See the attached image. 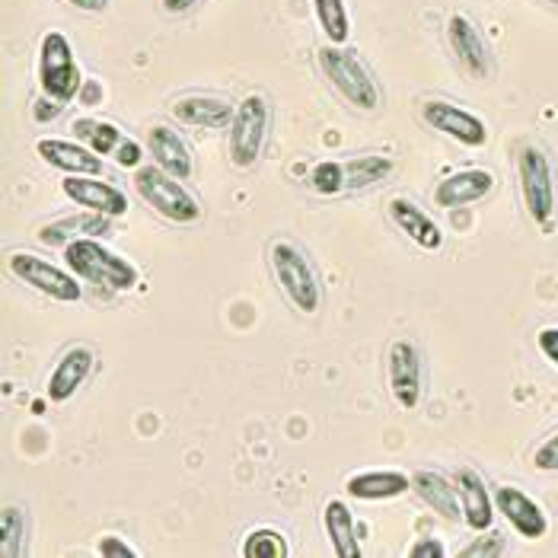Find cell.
<instances>
[{"mask_svg": "<svg viewBox=\"0 0 558 558\" xmlns=\"http://www.w3.org/2000/svg\"><path fill=\"white\" fill-rule=\"evenodd\" d=\"M64 258H68V268L77 278H84L86 284H96L102 291L116 294V291H131L137 284V268L131 265L129 258L116 256L112 250H106L93 236L71 240L64 246Z\"/></svg>", "mask_w": 558, "mask_h": 558, "instance_id": "obj_1", "label": "cell"}, {"mask_svg": "<svg viewBox=\"0 0 558 558\" xmlns=\"http://www.w3.org/2000/svg\"><path fill=\"white\" fill-rule=\"evenodd\" d=\"M134 192L154 215H160L170 223H195L202 217L198 198L163 167H137L134 170Z\"/></svg>", "mask_w": 558, "mask_h": 558, "instance_id": "obj_2", "label": "cell"}, {"mask_svg": "<svg viewBox=\"0 0 558 558\" xmlns=\"http://www.w3.org/2000/svg\"><path fill=\"white\" fill-rule=\"evenodd\" d=\"M319 68L326 74V81L342 93L344 102H351L361 112H374L380 106V89L377 81L371 77V71L361 64V58L354 51H348L344 45H329L319 51Z\"/></svg>", "mask_w": 558, "mask_h": 558, "instance_id": "obj_3", "label": "cell"}, {"mask_svg": "<svg viewBox=\"0 0 558 558\" xmlns=\"http://www.w3.org/2000/svg\"><path fill=\"white\" fill-rule=\"evenodd\" d=\"M517 179H520V195H523L526 215L539 227H546L556 217V175H553V163L543 147L523 144L517 150Z\"/></svg>", "mask_w": 558, "mask_h": 558, "instance_id": "obj_4", "label": "cell"}, {"mask_svg": "<svg viewBox=\"0 0 558 558\" xmlns=\"http://www.w3.org/2000/svg\"><path fill=\"white\" fill-rule=\"evenodd\" d=\"M268 258H271L275 278H278L281 291L288 294V301L294 303L301 313L313 316L319 310V303H323V284H319L310 258L303 256L301 250L294 243H288V240L271 243Z\"/></svg>", "mask_w": 558, "mask_h": 558, "instance_id": "obj_5", "label": "cell"}, {"mask_svg": "<svg viewBox=\"0 0 558 558\" xmlns=\"http://www.w3.org/2000/svg\"><path fill=\"white\" fill-rule=\"evenodd\" d=\"M39 84H43L45 96H51L64 106L71 99H77V93L84 86V74L74 58V48L68 43V36L58 29L45 33L43 48H39Z\"/></svg>", "mask_w": 558, "mask_h": 558, "instance_id": "obj_6", "label": "cell"}, {"mask_svg": "<svg viewBox=\"0 0 558 558\" xmlns=\"http://www.w3.org/2000/svg\"><path fill=\"white\" fill-rule=\"evenodd\" d=\"M268 119H271V109L262 93L246 96L236 106V116L230 122V160L236 170H250L262 157V147L268 137Z\"/></svg>", "mask_w": 558, "mask_h": 558, "instance_id": "obj_7", "label": "cell"}, {"mask_svg": "<svg viewBox=\"0 0 558 558\" xmlns=\"http://www.w3.org/2000/svg\"><path fill=\"white\" fill-rule=\"evenodd\" d=\"M7 268L16 281L29 284L33 291H39L45 298L58 303H77L84 298V288L77 281L74 271H64L45 258L33 256V253H13L7 258Z\"/></svg>", "mask_w": 558, "mask_h": 558, "instance_id": "obj_8", "label": "cell"}, {"mask_svg": "<svg viewBox=\"0 0 558 558\" xmlns=\"http://www.w3.org/2000/svg\"><path fill=\"white\" fill-rule=\"evenodd\" d=\"M61 192L84 211H96L106 217L129 215V198L119 185L102 182L99 175H68L61 182Z\"/></svg>", "mask_w": 558, "mask_h": 558, "instance_id": "obj_9", "label": "cell"}, {"mask_svg": "<svg viewBox=\"0 0 558 558\" xmlns=\"http://www.w3.org/2000/svg\"><path fill=\"white\" fill-rule=\"evenodd\" d=\"M422 119L434 131L460 141L463 147H485V141H488V129L478 116L453 106V102H444V99H428L422 106Z\"/></svg>", "mask_w": 558, "mask_h": 558, "instance_id": "obj_10", "label": "cell"}, {"mask_svg": "<svg viewBox=\"0 0 558 558\" xmlns=\"http://www.w3.org/2000/svg\"><path fill=\"white\" fill-rule=\"evenodd\" d=\"M389 392L402 409L422 402V354L412 342H396L389 348Z\"/></svg>", "mask_w": 558, "mask_h": 558, "instance_id": "obj_11", "label": "cell"}, {"mask_svg": "<svg viewBox=\"0 0 558 558\" xmlns=\"http://www.w3.org/2000/svg\"><path fill=\"white\" fill-rule=\"evenodd\" d=\"M495 508L523 539H543L546 530H549V520L543 514V508L526 492H520L517 485L495 488Z\"/></svg>", "mask_w": 558, "mask_h": 558, "instance_id": "obj_12", "label": "cell"}, {"mask_svg": "<svg viewBox=\"0 0 558 558\" xmlns=\"http://www.w3.org/2000/svg\"><path fill=\"white\" fill-rule=\"evenodd\" d=\"M447 39L453 45V54L460 58V64H463L473 77H488V71H492L488 45H485L478 26H475L470 16L453 13L450 23H447Z\"/></svg>", "mask_w": 558, "mask_h": 558, "instance_id": "obj_13", "label": "cell"}, {"mask_svg": "<svg viewBox=\"0 0 558 558\" xmlns=\"http://www.w3.org/2000/svg\"><path fill=\"white\" fill-rule=\"evenodd\" d=\"M495 189V172L488 170H463L447 175L434 189V205L437 208H463L482 202Z\"/></svg>", "mask_w": 558, "mask_h": 558, "instance_id": "obj_14", "label": "cell"}, {"mask_svg": "<svg viewBox=\"0 0 558 558\" xmlns=\"http://www.w3.org/2000/svg\"><path fill=\"white\" fill-rule=\"evenodd\" d=\"M93 364H96V354L86 344H74L71 351H64V357L54 364V371L48 377V387H45L48 399L58 402V405L68 402L77 389L84 387V380L89 377Z\"/></svg>", "mask_w": 558, "mask_h": 558, "instance_id": "obj_15", "label": "cell"}, {"mask_svg": "<svg viewBox=\"0 0 558 558\" xmlns=\"http://www.w3.org/2000/svg\"><path fill=\"white\" fill-rule=\"evenodd\" d=\"M36 154L43 157L48 167L68 172V175H99L102 172L99 154H93L86 144H71V141H61V137H43L36 144Z\"/></svg>", "mask_w": 558, "mask_h": 558, "instance_id": "obj_16", "label": "cell"}, {"mask_svg": "<svg viewBox=\"0 0 558 558\" xmlns=\"http://www.w3.org/2000/svg\"><path fill=\"white\" fill-rule=\"evenodd\" d=\"M172 116L189 129L223 131L230 129L236 109L227 99H217V96H182V99L172 102Z\"/></svg>", "mask_w": 558, "mask_h": 558, "instance_id": "obj_17", "label": "cell"}, {"mask_svg": "<svg viewBox=\"0 0 558 558\" xmlns=\"http://www.w3.org/2000/svg\"><path fill=\"white\" fill-rule=\"evenodd\" d=\"M457 492H460V508H463L466 526L475 530V533H485L492 526L498 508H495V495H488L482 475L470 470V466H463L457 473Z\"/></svg>", "mask_w": 558, "mask_h": 558, "instance_id": "obj_18", "label": "cell"}, {"mask_svg": "<svg viewBox=\"0 0 558 558\" xmlns=\"http://www.w3.org/2000/svg\"><path fill=\"white\" fill-rule=\"evenodd\" d=\"M387 211L389 217H392V223H396L409 240H415L422 250H440V243H444L440 227H437V223L428 217V211H422L415 202H409V198L396 195V198H389Z\"/></svg>", "mask_w": 558, "mask_h": 558, "instance_id": "obj_19", "label": "cell"}, {"mask_svg": "<svg viewBox=\"0 0 558 558\" xmlns=\"http://www.w3.org/2000/svg\"><path fill=\"white\" fill-rule=\"evenodd\" d=\"M412 492L428 505L434 514L447 517V520H457L463 517L460 508V492H457V482L444 478L440 473H430V470H418L412 475Z\"/></svg>", "mask_w": 558, "mask_h": 558, "instance_id": "obj_20", "label": "cell"}, {"mask_svg": "<svg viewBox=\"0 0 558 558\" xmlns=\"http://www.w3.org/2000/svg\"><path fill=\"white\" fill-rule=\"evenodd\" d=\"M147 150L157 160V167L172 172L175 179H189L192 175V154L185 147V141L167 125H154L147 131Z\"/></svg>", "mask_w": 558, "mask_h": 558, "instance_id": "obj_21", "label": "cell"}, {"mask_svg": "<svg viewBox=\"0 0 558 558\" xmlns=\"http://www.w3.org/2000/svg\"><path fill=\"white\" fill-rule=\"evenodd\" d=\"M348 495L357 501H387L399 498L412 488V475L396 473V470H380V473H361L348 478Z\"/></svg>", "mask_w": 558, "mask_h": 558, "instance_id": "obj_22", "label": "cell"}, {"mask_svg": "<svg viewBox=\"0 0 558 558\" xmlns=\"http://www.w3.org/2000/svg\"><path fill=\"white\" fill-rule=\"evenodd\" d=\"M323 523H326V533L332 539V549L339 558H357L361 556V543H357V526H354V514L351 508L332 498L323 511Z\"/></svg>", "mask_w": 558, "mask_h": 558, "instance_id": "obj_23", "label": "cell"}, {"mask_svg": "<svg viewBox=\"0 0 558 558\" xmlns=\"http://www.w3.org/2000/svg\"><path fill=\"white\" fill-rule=\"evenodd\" d=\"M109 220H112V217L96 215V211H86V215L64 217V220H54V223H48L39 236H43L45 246H68L71 240H81V236H99V233H106Z\"/></svg>", "mask_w": 558, "mask_h": 558, "instance_id": "obj_24", "label": "cell"}, {"mask_svg": "<svg viewBox=\"0 0 558 558\" xmlns=\"http://www.w3.org/2000/svg\"><path fill=\"white\" fill-rule=\"evenodd\" d=\"M74 134H77L81 144H86L99 157H116L119 144L125 141V134L116 129L112 122H99V119H77Z\"/></svg>", "mask_w": 558, "mask_h": 558, "instance_id": "obj_25", "label": "cell"}, {"mask_svg": "<svg viewBox=\"0 0 558 558\" xmlns=\"http://www.w3.org/2000/svg\"><path fill=\"white\" fill-rule=\"evenodd\" d=\"M313 10H316V20L326 33V39L332 45H344L351 36V16H348V7L344 0H313Z\"/></svg>", "mask_w": 558, "mask_h": 558, "instance_id": "obj_26", "label": "cell"}, {"mask_svg": "<svg viewBox=\"0 0 558 558\" xmlns=\"http://www.w3.org/2000/svg\"><path fill=\"white\" fill-rule=\"evenodd\" d=\"M344 170H348V189H367L374 182H384L396 170V163L389 157H357L348 160Z\"/></svg>", "mask_w": 558, "mask_h": 558, "instance_id": "obj_27", "label": "cell"}, {"mask_svg": "<svg viewBox=\"0 0 558 558\" xmlns=\"http://www.w3.org/2000/svg\"><path fill=\"white\" fill-rule=\"evenodd\" d=\"M291 549H288V539L278 533V530H253L243 543V558H288Z\"/></svg>", "mask_w": 558, "mask_h": 558, "instance_id": "obj_28", "label": "cell"}, {"mask_svg": "<svg viewBox=\"0 0 558 558\" xmlns=\"http://www.w3.org/2000/svg\"><path fill=\"white\" fill-rule=\"evenodd\" d=\"M310 189L316 195H339L342 189H348V170L339 160H323L316 163L310 172Z\"/></svg>", "mask_w": 558, "mask_h": 558, "instance_id": "obj_29", "label": "cell"}, {"mask_svg": "<svg viewBox=\"0 0 558 558\" xmlns=\"http://www.w3.org/2000/svg\"><path fill=\"white\" fill-rule=\"evenodd\" d=\"M0 553H3V558L23 553V511L13 505L3 508V514H0Z\"/></svg>", "mask_w": 558, "mask_h": 558, "instance_id": "obj_30", "label": "cell"}, {"mask_svg": "<svg viewBox=\"0 0 558 558\" xmlns=\"http://www.w3.org/2000/svg\"><path fill=\"white\" fill-rule=\"evenodd\" d=\"M505 536H498V533H488V536H482V539H475L470 543L460 556L463 558H498L505 556Z\"/></svg>", "mask_w": 558, "mask_h": 558, "instance_id": "obj_31", "label": "cell"}, {"mask_svg": "<svg viewBox=\"0 0 558 558\" xmlns=\"http://www.w3.org/2000/svg\"><path fill=\"white\" fill-rule=\"evenodd\" d=\"M533 466L539 473H558V430L549 434L536 450H533Z\"/></svg>", "mask_w": 558, "mask_h": 558, "instance_id": "obj_32", "label": "cell"}, {"mask_svg": "<svg viewBox=\"0 0 558 558\" xmlns=\"http://www.w3.org/2000/svg\"><path fill=\"white\" fill-rule=\"evenodd\" d=\"M96 553L102 558H134L137 553L131 549L125 539H119V536H102L99 539V546H96Z\"/></svg>", "mask_w": 558, "mask_h": 558, "instance_id": "obj_33", "label": "cell"}, {"mask_svg": "<svg viewBox=\"0 0 558 558\" xmlns=\"http://www.w3.org/2000/svg\"><path fill=\"white\" fill-rule=\"evenodd\" d=\"M141 157H144V150H141V144L137 141H122L119 144V150H116V163L119 167H129V170H137L141 167Z\"/></svg>", "mask_w": 558, "mask_h": 558, "instance_id": "obj_34", "label": "cell"}, {"mask_svg": "<svg viewBox=\"0 0 558 558\" xmlns=\"http://www.w3.org/2000/svg\"><path fill=\"white\" fill-rule=\"evenodd\" d=\"M409 558H447V546L440 539H418L409 549Z\"/></svg>", "mask_w": 558, "mask_h": 558, "instance_id": "obj_35", "label": "cell"}, {"mask_svg": "<svg viewBox=\"0 0 558 558\" xmlns=\"http://www.w3.org/2000/svg\"><path fill=\"white\" fill-rule=\"evenodd\" d=\"M536 344H539V351L558 367V329H543V332L536 336Z\"/></svg>", "mask_w": 558, "mask_h": 558, "instance_id": "obj_36", "label": "cell"}, {"mask_svg": "<svg viewBox=\"0 0 558 558\" xmlns=\"http://www.w3.org/2000/svg\"><path fill=\"white\" fill-rule=\"evenodd\" d=\"M61 109H64V102H58V99H51V96H43V99L36 102V112H33V116H36V122H51Z\"/></svg>", "mask_w": 558, "mask_h": 558, "instance_id": "obj_37", "label": "cell"}, {"mask_svg": "<svg viewBox=\"0 0 558 558\" xmlns=\"http://www.w3.org/2000/svg\"><path fill=\"white\" fill-rule=\"evenodd\" d=\"M195 3H202V0H160V7L172 13V16H179V13H189Z\"/></svg>", "mask_w": 558, "mask_h": 558, "instance_id": "obj_38", "label": "cell"}, {"mask_svg": "<svg viewBox=\"0 0 558 558\" xmlns=\"http://www.w3.org/2000/svg\"><path fill=\"white\" fill-rule=\"evenodd\" d=\"M68 3L77 10H89V13H102L109 7V0H68Z\"/></svg>", "mask_w": 558, "mask_h": 558, "instance_id": "obj_39", "label": "cell"}, {"mask_svg": "<svg viewBox=\"0 0 558 558\" xmlns=\"http://www.w3.org/2000/svg\"><path fill=\"white\" fill-rule=\"evenodd\" d=\"M556 3H558V0H556Z\"/></svg>", "mask_w": 558, "mask_h": 558, "instance_id": "obj_40", "label": "cell"}]
</instances>
